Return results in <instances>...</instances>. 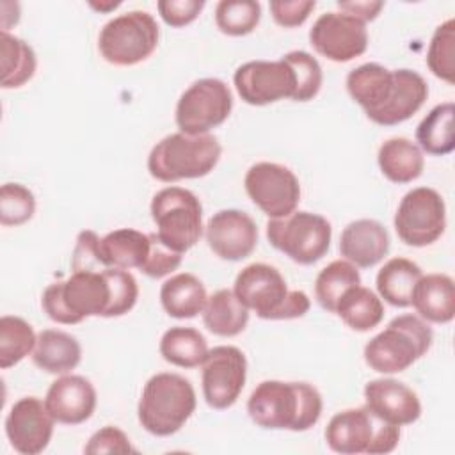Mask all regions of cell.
I'll use <instances>...</instances> for the list:
<instances>
[{
  "instance_id": "obj_36",
  "label": "cell",
  "mask_w": 455,
  "mask_h": 455,
  "mask_svg": "<svg viewBox=\"0 0 455 455\" xmlns=\"http://www.w3.org/2000/svg\"><path fill=\"white\" fill-rule=\"evenodd\" d=\"M36 339L37 336L27 320L4 315L0 318V366L7 370L18 364L23 357L32 354Z\"/></svg>"
},
{
  "instance_id": "obj_19",
  "label": "cell",
  "mask_w": 455,
  "mask_h": 455,
  "mask_svg": "<svg viewBox=\"0 0 455 455\" xmlns=\"http://www.w3.org/2000/svg\"><path fill=\"white\" fill-rule=\"evenodd\" d=\"M96 389L82 375H62L53 380L46 391L44 403L57 423L80 425L87 421L96 409Z\"/></svg>"
},
{
  "instance_id": "obj_32",
  "label": "cell",
  "mask_w": 455,
  "mask_h": 455,
  "mask_svg": "<svg viewBox=\"0 0 455 455\" xmlns=\"http://www.w3.org/2000/svg\"><path fill=\"white\" fill-rule=\"evenodd\" d=\"M160 355L180 368H197L208 355L206 338L194 327H171L162 334Z\"/></svg>"
},
{
  "instance_id": "obj_9",
  "label": "cell",
  "mask_w": 455,
  "mask_h": 455,
  "mask_svg": "<svg viewBox=\"0 0 455 455\" xmlns=\"http://www.w3.org/2000/svg\"><path fill=\"white\" fill-rule=\"evenodd\" d=\"M160 28L146 11H128L108 20L98 36L101 57L114 66H135L158 46Z\"/></svg>"
},
{
  "instance_id": "obj_16",
  "label": "cell",
  "mask_w": 455,
  "mask_h": 455,
  "mask_svg": "<svg viewBox=\"0 0 455 455\" xmlns=\"http://www.w3.org/2000/svg\"><path fill=\"white\" fill-rule=\"evenodd\" d=\"M309 43L325 59L348 62L368 48L366 23L343 11L320 14L309 30Z\"/></svg>"
},
{
  "instance_id": "obj_3",
  "label": "cell",
  "mask_w": 455,
  "mask_h": 455,
  "mask_svg": "<svg viewBox=\"0 0 455 455\" xmlns=\"http://www.w3.org/2000/svg\"><path fill=\"white\" fill-rule=\"evenodd\" d=\"M233 291L247 309H252L263 320L300 318L311 307L307 293L288 290L281 272L267 263L243 267L235 279Z\"/></svg>"
},
{
  "instance_id": "obj_43",
  "label": "cell",
  "mask_w": 455,
  "mask_h": 455,
  "mask_svg": "<svg viewBox=\"0 0 455 455\" xmlns=\"http://www.w3.org/2000/svg\"><path fill=\"white\" fill-rule=\"evenodd\" d=\"M84 451L89 455H100V453H133L137 450L132 446L130 437L121 428L107 425L91 435Z\"/></svg>"
},
{
  "instance_id": "obj_40",
  "label": "cell",
  "mask_w": 455,
  "mask_h": 455,
  "mask_svg": "<svg viewBox=\"0 0 455 455\" xmlns=\"http://www.w3.org/2000/svg\"><path fill=\"white\" fill-rule=\"evenodd\" d=\"M36 212L34 194L21 183H4L0 188V222L4 226H21Z\"/></svg>"
},
{
  "instance_id": "obj_17",
  "label": "cell",
  "mask_w": 455,
  "mask_h": 455,
  "mask_svg": "<svg viewBox=\"0 0 455 455\" xmlns=\"http://www.w3.org/2000/svg\"><path fill=\"white\" fill-rule=\"evenodd\" d=\"M53 423L44 400L23 396L12 403L5 418V435L18 453L37 455L50 444Z\"/></svg>"
},
{
  "instance_id": "obj_14",
  "label": "cell",
  "mask_w": 455,
  "mask_h": 455,
  "mask_svg": "<svg viewBox=\"0 0 455 455\" xmlns=\"http://www.w3.org/2000/svg\"><path fill=\"white\" fill-rule=\"evenodd\" d=\"M201 366V384L206 403L217 411L229 409L245 386V354L238 347L219 345L208 350Z\"/></svg>"
},
{
  "instance_id": "obj_12",
  "label": "cell",
  "mask_w": 455,
  "mask_h": 455,
  "mask_svg": "<svg viewBox=\"0 0 455 455\" xmlns=\"http://www.w3.org/2000/svg\"><path fill=\"white\" fill-rule=\"evenodd\" d=\"M233 110V94L219 78H199L180 96L176 124L181 133L204 135L222 124Z\"/></svg>"
},
{
  "instance_id": "obj_42",
  "label": "cell",
  "mask_w": 455,
  "mask_h": 455,
  "mask_svg": "<svg viewBox=\"0 0 455 455\" xmlns=\"http://www.w3.org/2000/svg\"><path fill=\"white\" fill-rule=\"evenodd\" d=\"M100 256V236L92 229H84L76 236V245L71 256V270H103Z\"/></svg>"
},
{
  "instance_id": "obj_26",
  "label": "cell",
  "mask_w": 455,
  "mask_h": 455,
  "mask_svg": "<svg viewBox=\"0 0 455 455\" xmlns=\"http://www.w3.org/2000/svg\"><path fill=\"white\" fill-rule=\"evenodd\" d=\"M80 359L82 347L75 336L59 329H44L37 334L32 361L39 370L53 375H66L78 366Z\"/></svg>"
},
{
  "instance_id": "obj_24",
  "label": "cell",
  "mask_w": 455,
  "mask_h": 455,
  "mask_svg": "<svg viewBox=\"0 0 455 455\" xmlns=\"http://www.w3.org/2000/svg\"><path fill=\"white\" fill-rule=\"evenodd\" d=\"M411 306L425 322L448 323L455 316V283L446 274H427L418 281Z\"/></svg>"
},
{
  "instance_id": "obj_4",
  "label": "cell",
  "mask_w": 455,
  "mask_h": 455,
  "mask_svg": "<svg viewBox=\"0 0 455 455\" xmlns=\"http://www.w3.org/2000/svg\"><path fill=\"white\" fill-rule=\"evenodd\" d=\"M196 405V391L190 380L178 373L162 371L144 384L137 416L146 432L156 437H167L188 421Z\"/></svg>"
},
{
  "instance_id": "obj_7",
  "label": "cell",
  "mask_w": 455,
  "mask_h": 455,
  "mask_svg": "<svg viewBox=\"0 0 455 455\" xmlns=\"http://www.w3.org/2000/svg\"><path fill=\"white\" fill-rule=\"evenodd\" d=\"M400 427L384 421L366 405L336 412L325 427L327 446L341 455H382L396 448Z\"/></svg>"
},
{
  "instance_id": "obj_8",
  "label": "cell",
  "mask_w": 455,
  "mask_h": 455,
  "mask_svg": "<svg viewBox=\"0 0 455 455\" xmlns=\"http://www.w3.org/2000/svg\"><path fill=\"white\" fill-rule=\"evenodd\" d=\"M151 219L156 236L172 251L187 252L203 235V206L197 196L181 187H165L153 196Z\"/></svg>"
},
{
  "instance_id": "obj_31",
  "label": "cell",
  "mask_w": 455,
  "mask_h": 455,
  "mask_svg": "<svg viewBox=\"0 0 455 455\" xmlns=\"http://www.w3.org/2000/svg\"><path fill=\"white\" fill-rule=\"evenodd\" d=\"M453 114L455 107L451 101L435 105L416 128L418 148L434 156L450 155L455 149Z\"/></svg>"
},
{
  "instance_id": "obj_20",
  "label": "cell",
  "mask_w": 455,
  "mask_h": 455,
  "mask_svg": "<svg viewBox=\"0 0 455 455\" xmlns=\"http://www.w3.org/2000/svg\"><path fill=\"white\" fill-rule=\"evenodd\" d=\"M364 405L387 423L411 425L421 416V403L407 384L396 379H375L364 386Z\"/></svg>"
},
{
  "instance_id": "obj_13",
  "label": "cell",
  "mask_w": 455,
  "mask_h": 455,
  "mask_svg": "<svg viewBox=\"0 0 455 455\" xmlns=\"http://www.w3.org/2000/svg\"><path fill=\"white\" fill-rule=\"evenodd\" d=\"M243 187L251 201L270 219L293 213L300 201V183L291 169L275 162H258L249 167Z\"/></svg>"
},
{
  "instance_id": "obj_6",
  "label": "cell",
  "mask_w": 455,
  "mask_h": 455,
  "mask_svg": "<svg viewBox=\"0 0 455 455\" xmlns=\"http://www.w3.org/2000/svg\"><path fill=\"white\" fill-rule=\"evenodd\" d=\"M432 339L434 332L421 316L400 315L366 343L364 361L379 373H400L428 352Z\"/></svg>"
},
{
  "instance_id": "obj_30",
  "label": "cell",
  "mask_w": 455,
  "mask_h": 455,
  "mask_svg": "<svg viewBox=\"0 0 455 455\" xmlns=\"http://www.w3.org/2000/svg\"><path fill=\"white\" fill-rule=\"evenodd\" d=\"M419 265L407 258H391L379 270L375 284L380 299L395 307H409L412 291L421 279Z\"/></svg>"
},
{
  "instance_id": "obj_45",
  "label": "cell",
  "mask_w": 455,
  "mask_h": 455,
  "mask_svg": "<svg viewBox=\"0 0 455 455\" xmlns=\"http://www.w3.org/2000/svg\"><path fill=\"white\" fill-rule=\"evenodd\" d=\"M316 7L315 0H272L270 12L277 25L284 28H293L302 25L311 11Z\"/></svg>"
},
{
  "instance_id": "obj_1",
  "label": "cell",
  "mask_w": 455,
  "mask_h": 455,
  "mask_svg": "<svg viewBox=\"0 0 455 455\" xmlns=\"http://www.w3.org/2000/svg\"><path fill=\"white\" fill-rule=\"evenodd\" d=\"M322 407V395L309 382L263 380L247 400L251 419L268 430L304 432L318 423Z\"/></svg>"
},
{
  "instance_id": "obj_47",
  "label": "cell",
  "mask_w": 455,
  "mask_h": 455,
  "mask_svg": "<svg viewBox=\"0 0 455 455\" xmlns=\"http://www.w3.org/2000/svg\"><path fill=\"white\" fill-rule=\"evenodd\" d=\"M119 5H121V2H100V4L91 2V7L100 11V12H108V11L116 9V7H119Z\"/></svg>"
},
{
  "instance_id": "obj_27",
  "label": "cell",
  "mask_w": 455,
  "mask_h": 455,
  "mask_svg": "<svg viewBox=\"0 0 455 455\" xmlns=\"http://www.w3.org/2000/svg\"><path fill=\"white\" fill-rule=\"evenodd\" d=\"M208 300L206 288L199 277L190 272L171 275L160 288V302L172 318L185 320L203 313Z\"/></svg>"
},
{
  "instance_id": "obj_44",
  "label": "cell",
  "mask_w": 455,
  "mask_h": 455,
  "mask_svg": "<svg viewBox=\"0 0 455 455\" xmlns=\"http://www.w3.org/2000/svg\"><path fill=\"white\" fill-rule=\"evenodd\" d=\"M203 0H160L156 4L160 18L174 28L192 23L203 11Z\"/></svg>"
},
{
  "instance_id": "obj_21",
  "label": "cell",
  "mask_w": 455,
  "mask_h": 455,
  "mask_svg": "<svg viewBox=\"0 0 455 455\" xmlns=\"http://www.w3.org/2000/svg\"><path fill=\"white\" fill-rule=\"evenodd\" d=\"M389 233L379 220L357 219L341 231L339 252L357 268H370L389 252Z\"/></svg>"
},
{
  "instance_id": "obj_29",
  "label": "cell",
  "mask_w": 455,
  "mask_h": 455,
  "mask_svg": "<svg viewBox=\"0 0 455 455\" xmlns=\"http://www.w3.org/2000/svg\"><path fill=\"white\" fill-rule=\"evenodd\" d=\"M203 322L215 336L233 338L247 327L249 309L233 290L220 288L208 297L203 309Z\"/></svg>"
},
{
  "instance_id": "obj_34",
  "label": "cell",
  "mask_w": 455,
  "mask_h": 455,
  "mask_svg": "<svg viewBox=\"0 0 455 455\" xmlns=\"http://www.w3.org/2000/svg\"><path fill=\"white\" fill-rule=\"evenodd\" d=\"M0 50H2V87L4 89H16L27 84L37 68V59L34 48L9 34L2 32L0 36Z\"/></svg>"
},
{
  "instance_id": "obj_18",
  "label": "cell",
  "mask_w": 455,
  "mask_h": 455,
  "mask_svg": "<svg viewBox=\"0 0 455 455\" xmlns=\"http://www.w3.org/2000/svg\"><path fill=\"white\" fill-rule=\"evenodd\" d=\"M208 247L228 261H240L252 254L258 243V226L242 210L228 208L213 213L206 224Z\"/></svg>"
},
{
  "instance_id": "obj_22",
  "label": "cell",
  "mask_w": 455,
  "mask_h": 455,
  "mask_svg": "<svg viewBox=\"0 0 455 455\" xmlns=\"http://www.w3.org/2000/svg\"><path fill=\"white\" fill-rule=\"evenodd\" d=\"M395 89L389 101L370 117V121L382 126H395L412 117L425 103L428 96V85L425 78L412 69H393Z\"/></svg>"
},
{
  "instance_id": "obj_15",
  "label": "cell",
  "mask_w": 455,
  "mask_h": 455,
  "mask_svg": "<svg viewBox=\"0 0 455 455\" xmlns=\"http://www.w3.org/2000/svg\"><path fill=\"white\" fill-rule=\"evenodd\" d=\"M233 82L238 96L254 107L284 98L293 100L297 89L295 73L283 57L279 60H249L236 68Z\"/></svg>"
},
{
  "instance_id": "obj_37",
  "label": "cell",
  "mask_w": 455,
  "mask_h": 455,
  "mask_svg": "<svg viewBox=\"0 0 455 455\" xmlns=\"http://www.w3.org/2000/svg\"><path fill=\"white\" fill-rule=\"evenodd\" d=\"M261 18V5L254 0H220L215 7V23L222 34L240 37L251 34Z\"/></svg>"
},
{
  "instance_id": "obj_25",
  "label": "cell",
  "mask_w": 455,
  "mask_h": 455,
  "mask_svg": "<svg viewBox=\"0 0 455 455\" xmlns=\"http://www.w3.org/2000/svg\"><path fill=\"white\" fill-rule=\"evenodd\" d=\"M151 236L148 233L119 228L100 238V256L105 268H142L149 256Z\"/></svg>"
},
{
  "instance_id": "obj_39",
  "label": "cell",
  "mask_w": 455,
  "mask_h": 455,
  "mask_svg": "<svg viewBox=\"0 0 455 455\" xmlns=\"http://www.w3.org/2000/svg\"><path fill=\"white\" fill-rule=\"evenodd\" d=\"M283 59L291 66V69L295 73L297 89H295L293 101L313 100L318 94V91L322 87V80H323L322 68H320L318 60L304 50L288 52L286 55H283Z\"/></svg>"
},
{
  "instance_id": "obj_11",
  "label": "cell",
  "mask_w": 455,
  "mask_h": 455,
  "mask_svg": "<svg viewBox=\"0 0 455 455\" xmlns=\"http://www.w3.org/2000/svg\"><path fill=\"white\" fill-rule=\"evenodd\" d=\"M393 222L398 238L405 245L427 247L444 233V199L430 187H416L402 197Z\"/></svg>"
},
{
  "instance_id": "obj_23",
  "label": "cell",
  "mask_w": 455,
  "mask_h": 455,
  "mask_svg": "<svg viewBox=\"0 0 455 455\" xmlns=\"http://www.w3.org/2000/svg\"><path fill=\"white\" fill-rule=\"evenodd\" d=\"M393 89V69H387L377 62H364L347 75V91L350 98L363 107L368 119L389 101Z\"/></svg>"
},
{
  "instance_id": "obj_35",
  "label": "cell",
  "mask_w": 455,
  "mask_h": 455,
  "mask_svg": "<svg viewBox=\"0 0 455 455\" xmlns=\"http://www.w3.org/2000/svg\"><path fill=\"white\" fill-rule=\"evenodd\" d=\"M357 284H361L357 267L347 259H334L318 272L315 281V297L325 311L334 313L345 291Z\"/></svg>"
},
{
  "instance_id": "obj_41",
  "label": "cell",
  "mask_w": 455,
  "mask_h": 455,
  "mask_svg": "<svg viewBox=\"0 0 455 455\" xmlns=\"http://www.w3.org/2000/svg\"><path fill=\"white\" fill-rule=\"evenodd\" d=\"M149 236H151V249H149V256H148L146 263L142 265L140 272L146 274L148 277L160 279L180 267L183 254L167 247L156 236V233H149Z\"/></svg>"
},
{
  "instance_id": "obj_33",
  "label": "cell",
  "mask_w": 455,
  "mask_h": 455,
  "mask_svg": "<svg viewBox=\"0 0 455 455\" xmlns=\"http://www.w3.org/2000/svg\"><path fill=\"white\" fill-rule=\"evenodd\" d=\"M350 329L366 332L377 327L384 318V306L377 293L366 286H352L339 299L334 311Z\"/></svg>"
},
{
  "instance_id": "obj_5",
  "label": "cell",
  "mask_w": 455,
  "mask_h": 455,
  "mask_svg": "<svg viewBox=\"0 0 455 455\" xmlns=\"http://www.w3.org/2000/svg\"><path fill=\"white\" fill-rule=\"evenodd\" d=\"M222 148L217 137L171 133L158 140L148 156L149 174L164 183L203 178L213 171Z\"/></svg>"
},
{
  "instance_id": "obj_46",
  "label": "cell",
  "mask_w": 455,
  "mask_h": 455,
  "mask_svg": "<svg viewBox=\"0 0 455 455\" xmlns=\"http://www.w3.org/2000/svg\"><path fill=\"white\" fill-rule=\"evenodd\" d=\"M338 7H339V11L348 12V14H352V16H355L361 21L366 23V21H371V20H375L379 16L380 9L384 7V2H368V0H363V2H359V0H355V2H341L339 0Z\"/></svg>"
},
{
  "instance_id": "obj_10",
  "label": "cell",
  "mask_w": 455,
  "mask_h": 455,
  "mask_svg": "<svg viewBox=\"0 0 455 455\" xmlns=\"http://www.w3.org/2000/svg\"><path fill=\"white\" fill-rule=\"evenodd\" d=\"M267 238L272 247L281 251L291 261L313 265L322 259L332 238L331 222L313 212H293L281 219L267 222Z\"/></svg>"
},
{
  "instance_id": "obj_28",
  "label": "cell",
  "mask_w": 455,
  "mask_h": 455,
  "mask_svg": "<svg viewBox=\"0 0 455 455\" xmlns=\"http://www.w3.org/2000/svg\"><path fill=\"white\" fill-rule=\"evenodd\" d=\"M380 172L393 183H411L418 180L425 167V158L418 144L405 137L384 140L377 153Z\"/></svg>"
},
{
  "instance_id": "obj_2",
  "label": "cell",
  "mask_w": 455,
  "mask_h": 455,
  "mask_svg": "<svg viewBox=\"0 0 455 455\" xmlns=\"http://www.w3.org/2000/svg\"><path fill=\"white\" fill-rule=\"evenodd\" d=\"M110 300L108 268L71 272L68 279L48 284L41 295L43 311L62 325L80 323L87 316L108 318Z\"/></svg>"
},
{
  "instance_id": "obj_38",
  "label": "cell",
  "mask_w": 455,
  "mask_h": 455,
  "mask_svg": "<svg viewBox=\"0 0 455 455\" xmlns=\"http://www.w3.org/2000/svg\"><path fill=\"white\" fill-rule=\"evenodd\" d=\"M428 69L441 80L455 82V20L448 18L441 23L428 44L427 52Z\"/></svg>"
}]
</instances>
